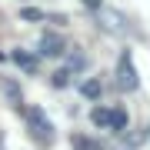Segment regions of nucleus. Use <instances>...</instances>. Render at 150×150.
Here are the masks:
<instances>
[{
	"mask_svg": "<svg viewBox=\"0 0 150 150\" xmlns=\"http://www.w3.org/2000/svg\"><path fill=\"white\" fill-rule=\"evenodd\" d=\"M117 87L120 90H137L140 87V77H137V67H134V54L130 50H123L120 60H117Z\"/></svg>",
	"mask_w": 150,
	"mask_h": 150,
	"instance_id": "f03ea898",
	"label": "nucleus"
},
{
	"mask_svg": "<svg viewBox=\"0 0 150 150\" xmlns=\"http://www.w3.org/2000/svg\"><path fill=\"white\" fill-rule=\"evenodd\" d=\"M83 67H87V57H83V54H74V57H70V64H67V70H70V74H74V70L80 74Z\"/></svg>",
	"mask_w": 150,
	"mask_h": 150,
	"instance_id": "ddd939ff",
	"label": "nucleus"
},
{
	"mask_svg": "<svg viewBox=\"0 0 150 150\" xmlns=\"http://www.w3.org/2000/svg\"><path fill=\"white\" fill-rule=\"evenodd\" d=\"M10 60H13L20 70H27V74H37V57H33V54H27V50H20V47H17V50H10Z\"/></svg>",
	"mask_w": 150,
	"mask_h": 150,
	"instance_id": "39448f33",
	"label": "nucleus"
},
{
	"mask_svg": "<svg viewBox=\"0 0 150 150\" xmlns=\"http://www.w3.org/2000/svg\"><path fill=\"white\" fill-rule=\"evenodd\" d=\"M70 147H74V150H103L100 144H97V140L83 137V134H74V137H70Z\"/></svg>",
	"mask_w": 150,
	"mask_h": 150,
	"instance_id": "9d476101",
	"label": "nucleus"
},
{
	"mask_svg": "<svg viewBox=\"0 0 150 150\" xmlns=\"http://www.w3.org/2000/svg\"><path fill=\"white\" fill-rule=\"evenodd\" d=\"M64 50H67V43H64L60 33H54V30L40 33V40H37V54H40V57H60Z\"/></svg>",
	"mask_w": 150,
	"mask_h": 150,
	"instance_id": "7ed1b4c3",
	"label": "nucleus"
},
{
	"mask_svg": "<svg viewBox=\"0 0 150 150\" xmlns=\"http://www.w3.org/2000/svg\"><path fill=\"white\" fill-rule=\"evenodd\" d=\"M100 20H103V30L107 33H123V17L120 13H113V10H100Z\"/></svg>",
	"mask_w": 150,
	"mask_h": 150,
	"instance_id": "423d86ee",
	"label": "nucleus"
},
{
	"mask_svg": "<svg viewBox=\"0 0 150 150\" xmlns=\"http://www.w3.org/2000/svg\"><path fill=\"white\" fill-rule=\"evenodd\" d=\"M130 127V117L123 110H110V127L107 130H113V134H123V130Z\"/></svg>",
	"mask_w": 150,
	"mask_h": 150,
	"instance_id": "0eeeda50",
	"label": "nucleus"
},
{
	"mask_svg": "<svg viewBox=\"0 0 150 150\" xmlns=\"http://www.w3.org/2000/svg\"><path fill=\"white\" fill-rule=\"evenodd\" d=\"M90 123L100 127V130H107V127H110V110H107V107H93V110H90Z\"/></svg>",
	"mask_w": 150,
	"mask_h": 150,
	"instance_id": "1a4fd4ad",
	"label": "nucleus"
},
{
	"mask_svg": "<svg viewBox=\"0 0 150 150\" xmlns=\"http://www.w3.org/2000/svg\"><path fill=\"white\" fill-rule=\"evenodd\" d=\"M20 110H23V107H20ZM23 117H27L30 137L37 140L40 147H50V144H54V123L47 120V113H43L40 107H27V110H23Z\"/></svg>",
	"mask_w": 150,
	"mask_h": 150,
	"instance_id": "f257e3e1",
	"label": "nucleus"
},
{
	"mask_svg": "<svg viewBox=\"0 0 150 150\" xmlns=\"http://www.w3.org/2000/svg\"><path fill=\"white\" fill-rule=\"evenodd\" d=\"M20 17H23V20H43V13L37 10V7H23V10H20Z\"/></svg>",
	"mask_w": 150,
	"mask_h": 150,
	"instance_id": "4468645a",
	"label": "nucleus"
},
{
	"mask_svg": "<svg viewBox=\"0 0 150 150\" xmlns=\"http://www.w3.org/2000/svg\"><path fill=\"white\" fill-rule=\"evenodd\" d=\"M80 93L87 97V100H100V93H103V83L90 77V80H83V83H80Z\"/></svg>",
	"mask_w": 150,
	"mask_h": 150,
	"instance_id": "6e6552de",
	"label": "nucleus"
},
{
	"mask_svg": "<svg viewBox=\"0 0 150 150\" xmlns=\"http://www.w3.org/2000/svg\"><path fill=\"white\" fill-rule=\"evenodd\" d=\"M140 144H144V134H130V137H123L113 150H137Z\"/></svg>",
	"mask_w": 150,
	"mask_h": 150,
	"instance_id": "9b49d317",
	"label": "nucleus"
},
{
	"mask_svg": "<svg viewBox=\"0 0 150 150\" xmlns=\"http://www.w3.org/2000/svg\"><path fill=\"white\" fill-rule=\"evenodd\" d=\"M50 83L57 87V90H64V87L70 83V70L64 67V70H54V74H50Z\"/></svg>",
	"mask_w": 150,
	"mask_h": 150,
	"instance_id": "f8f14e48",
	"label": "nucleus"
},
{
	"mask_svg": "<svg viewBox=\"0 0 150 150\" xmlns=\"http://www.w3.org/2000/svg\"><path fill=\"white\" fill-rule=\"evenodd\" d=\"M0 90H4V97H7V100L13 103L17 110L23 107V93H20V87H17V83L10 80V77H0Z\"/></svg>",
	"mask_w": 150,
	"mask_h": 150,
	"instance_id": "20e7f679",
	"label": "nucleus"
}]
</instances>
